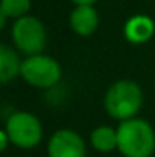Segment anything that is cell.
<instances>
[{
	"instance_id": "obj_1",
	"label": "cell",
	"mask_w": 155,
	"mask_h": 157,
	"mask_svg": "<svg viewBox=\"0 0 155 157\" xmlns=\"http://www.w3.org/2000/svg\"><path fill=\"white\" fill-rule=\"evenodd\" d=\"M117 149L124 157H152L155 130L143 119H127L117 127Z\"/></svg>"
},
{
	"instance_id": "obj_2",
	"label": "cell",
	"mask_w": 155,
	"mask_h": 157,
	"mask_svg": "<svg viewBox=\"0 0 155 157\" xmlns=\"http://www.w3.org/2000/svg\"><path fill=\"white\" fill-rule=\"evenodd\" d=\"M103 105L107 114L119 122L134 119L143 105V92L134 80H117L105 92Z\"/></svg>"
},
{
	"instance_id": "obj_3",
	"label": "cell",
	"mask_w": 155,
	"mask_h": 157,
	"mask_svg": "<svg viewBox=\"0 0 155 157\" xmlns=\"http://www.w3.org/2000/svg\"><path fill=\"white\" fill-rule=\"evenodd\" d=\"M20 77L32 87L50 89L62 78V67L50 55H28L20 63Z\"/></svg>"
},
{
	"instance_id": "obj_4",
	"label": "cell",
	"mask_w": 155,
	"mask_h": 157,
	"mask_svg": "<svg viewBox=\"0 0 155 157\" xmlns=\"http://www.w3.org/2000/svg\"><path fill=\"white\" fill-rule=\"evenodd\" d=\"M12 40L17 50L25 54L27 57L42 54L47 44L45 25L42 24L40 18L34 15L20 17L12 25Z\"/></svg>"
},
{
	"instance_id": "obj_5",
	"label": "cell",
	"mask_w": 155,
	"mask_h": 157,
	"mask_svg": "<svg viewBox=\"0 0 155 157\" xmlns=\"http://www.w3.org/2000/svg\"><path fill=\"white\" fill-rule=\"evenodd\" d=\"M5 132L9 134L10 144L20 149H34L40 144L43 136L42 124L37 115L30 112H13L5 124Z\"/></svg>"
},
{
	"instance_id": "obj_6",
	"label": "cell",
	"mask_w": 155,
	"mask_h": 157,
	"mask_svg": "<svg viewBox=\"0 0 155 157\" xmlns=\"http://www.w3.org/2000/svg\"><path fill=\"white\" fill-rule=\"evenodd\" d=\"M49 157H85V142L72 129H58L47 145Z\"/></svg>"
},
{
	"instance_id": "obj_7",
	"label": "cell",
	"mask_w": 155,
	"mask_h": 157,
	"mask_svg": "<svg viewBox=\"0 0 155 157\" xmlns=\"http://www.w3.org/2000/svg\"><path fill=\"white\" fill-rule=\"evenodd\" d=\"M98 12L94 5H75L68 17L70 29L80 37H88L98 29Z\"/></svg>"
},
{
	"instance_id": "obj_8",
	"label": "cell",
	"mask_w": 155,
	"mask_h": 157,
	"mask_svg": "<svg viewBox=\"0 0 155 157\" xmlns=\"http://www.w3.org/2000/svg\"><path fill=\"white\" fill-rule=\"evenodd\" d=\"M155 33V24L147 15H134L127 20L124 27V35L130 44H145Z\"/></svg>"
},
{
	"instance_id": "obj_9",
	"label": "cell",
	"mask_w": 155,
	"mask_h": 157,
	"mask_svg": "<svg viewBox=\"0 0 155 157\" xmlns=\"http://www.w3.org/2000/svg\"><path fill=\"white\" fill-rule=\"evenodd\" d=\"M20 63L17 52L0 42V84H9L20 75Z\"/></svg>"
},
{
	"instance_id": "obj_10",
	"label": "cell",
	"mask_w": 155,
	"mask_h": 157,
	"mask_svg": "<svg viewBox=\"0 0 155 157\" xmlns=\"http://www.w3.org/2000/svg\"><path fill=\"white\" fill-rule=\"evenodd\" d=\"M90 144L98 152H112L117 149V129L109 125H98L90 132Z\"/></svg>"
},
{
	"instance_id": "obj_11",
	"label": "cell",
	"mask_w": 155,
	"mask_h": 157,
	"mask_svg": "<svg viewBox=\"0 0 155 157\" xmlns=\"http://www.w3.org/2000/svg\"><path fill=\"white\" fill-rule=\"evenodd\" d=\"M3 13L7 18H20L28 15L32 7V0H0Z\"/></svg>"
},
{
	"instance_id": "obj_12",
	"label": "cell",
	"mask_w": 155,
	"mask_h": 157,
	"mask_svg": "<svg viewBox=\"0 0 155 157\" xmlns=\"http://www.w3.org/2000/svg\"><path fill=\"white\" fill-rule=\"evenodd\" d=\"M10 144V139H9V134L5 130H0V152H3Z\"/></svg>"
},
{
	"instance_id": "obj_13",
	"label": "cell",
	"mask_w": 155,
	"mask_h": 157,
	"mask_svg": "<svg viewBox=\"0 0 155 157\" xmlns=\"http://www.w3.org/2000/svg\"><path fill=\"white\" fill-rule=\"evenodd\" d=\"M70 2H73L75 5H94L98 0H70Z\"/></svg>"
},
{
	"instance_id": "obj_14",
	"label": "cell",
	"mask_w": 155,
	"mask_h": 157,
	"mask_svg": "<svg viewBox=\"0 0 155 157\" xmlns=\"http://www.w3.org/2000/svg\"><path fill=\"white\" fill-rule=\"evenodd\" d=\"M5 20H7V17H5V13H3L2 7H0V30L5 27Z\"/></svg>"
}]
</instances>
